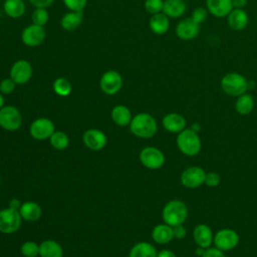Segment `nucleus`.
I'll list each match as a JSON object with an SVG mask.
<instances>
[{"instance_id": "obj_1", "label": "nucleus", "mask_w": 257, "mask_h": 257, "mask_svg": "<svg viewBox=\"0 0 257 257\" xmlns=\"http://www.w3.org/2000/svg\"><path fill=\"white\" fill-rule=\"evenodd\" d=\"M176 144L180 152L188 157L198 155L202 148V142L198 133L191 127H186L178 134Z\"/></svg>"}, {"instance_id": "obj_2", "label": "nucleus", "mask_w": 257, "mask_h": 257, "mask_svg": "<svg viewBox=\"0 0 257 257\" xmlns=\"http://www.w3.org/2000/svg\"><path fill=\"white\" fill-rule=\"evenodd\" d=\"M131 132L142 139H149L155 136L158 131V124L154 116L147 112L136 114L130 123Z\"/></svg>"}, {"instance_id": "obj_3", "label": "nucleus", "mask_w": 257, "mask_h": 257, "mask_svg": "<svg viewBox=\"0 0 257 257\" xmlns=\"http://www.w3.org/2000/svg\"><path fill=\"white\" fill-rule=\"evenodd\" d=\"M188 217V208L181 200L169 201L163 208L162 218L164 222L172 227L184 224Z\"/></svg>"}, {"instance_id": "obj_4", "label": "nucleus", "mask_w": 257, "mask_h": 257, "mask_svg": "<svg viewBox=\"0 0 257 257\" xmlns=\"http://www.w3.org/2000/svg\"><path fill=\"white\" fill-rule=\"evenodd\" d=\"M220 86L227 95L238 97L247 91L249 83L242 74L238 72H228L221 78Z\"/></svg>"}, {"instance_id": "obj_5", "label": "nucleus", "mask_w": 257, "mask_h": 257, "mask_svg": "<svg viewBox=\"0 0 257 257\" xmlns=\"http://www.w3.org/2000/svg\"><path fill=\"white\" fill-rule=\"evenodd\" d=\"M213 244L223 252L233 250L239 244V235L235 230L230 228L220 229L214 234Z\"/></svg>"}, {"instance_id": "obj_6", "label": "nucleus", "mask_w": 257, "mask_h": 257, "mask_svg": "<svg viewBox=\"0 0 257 257\" xmlns=\"http://www.w3.org/2000/svg\"><path fill=\"white\" fill-rule=\"evenodd\" d=\"M22 218L19 210L6 208L0 210V232L11 234L16 232L21 226Z\"/></svg>"}, {"instance_id": "obj_7", "label": "nucleus", "mask_w": 257, "mask_h": 257, "mask_svg": "<svg viewBox=\"0 0 257 257\" xmlns=\"http://www.w3.org/2000/svg\"><path fill=\"white\" fill-rule=\"evenodd\" d=\"M206 172L203 168L192 166L185 169L180 177L181 183L188 189H196L205 184Z\"/></svg>"}, {"instance_id": "obj_8", "label": "nucleus", "mask_w": 257, "mask_h": 257, "mask_svg": "<svg viewBox=\"0 0 257 257\" xmlns=\"http://www.w3.org/2000/svg\"><path fill=\"white\" fill-rule=\"evenodd\" d=\"M22 117L20 111L12 105L0 108V126L6 131H16L20 127Z\"/></svg>"}, {"instance_id": "obj_9", "label": "nucleus", "mask_w": 257, "mask_h": 257, "mask_svg": "<svg viewBox=\"0 0 257 257\" xmlns=\"http://www.w3.org/2000/svg\"><path fill=\"white\" fill-rule=\"evenodd\" d=\"M140 161L146 168L157 170L165 164V156L158 148L146 147L140 153Z\"/></svg>"}, {"instance_id": "obj_10", "label": "nucleus", "mask_w": 257, "mask_h": 257, "mask_svg": "<svg viewBox=\"0 0 257 257\" xmlns=\"http://www.w3.org/2000/svg\"><path fill=\"white\" fill-rule=\"evenodd\" d=\"M30 135L35 140H45L49 139L55 132L54 124L52 120L46 117L36 118L30 125Z\"/></svg>"}, {"instance_id": "obj_11", "label": "nucleus", "mask_w": 257, "mask_h": 257, "mask_svg": "<svg viewBox=\"0 0 257 257\" xmlns=\"http://www.w3.org/2000/svg\"><path fill=\"white\" fill-rule=\"evenodd\" d=\"M99 85L101 90L106 94L116 93L122 85V78L120 74L114 70H108L100 77Z\"/></svg>"}, {"instance_id": "obj_12", "label": "nucleus", "mask_w": 257, "mask_h": 257, "mask_svg": "<svg viewBox=\"0 0 257 257\" xmlns=\"http://www.w3.org/2000/svg\"><path fill=\"white\" fill-rule=\"evenodd\" d=\"M200 32V24L191 17L182 19L176 27V35L182 40H192L198 36Z\"/></svg>"}, {"instance_id": "obj_13", "label": "nucleus", "mask_w": 257, "mask_h": 257, "mask_svg": "<svg viewBox=\"0 0 257 257\" xmlns=\"http://www.w3.org/2000/svg\"><path fill=\"white\" fill-rule=\"evenodd\" d=\"M32 75V67L30 63L24 59L16 61L10 69V78L17 84L26 83Z\"/></svg>"}, {"instance_id": "obj_14", "label": "nucleus", "mask_w": 257, "mask_h": 257, "mask_svg": "<svg viewBox=\"0 0 257 257\" xmlns=\"http://www.w3.org/2000/svg\"><path fill=\"white\" fill-rule=\"evenodd\" d=\"M82 140L84 145L92 151H99L106 145V136L103 132L97 128L87 130L83 134Z\"/></svg>"}, {"instance_id": "obj_15", "label": "nucleus", "mask_w": 257, "mask_h": 257, "mask_svg": "<svg viewBox=\"0 0 257 257\" xmlns=\"http://www.w3.org/2000/svg\"><path fill=\"white\" fill-rule=\"evenodd\" d=\"M193 238L199 247L207 249L213 244L214 234L207 224H198L193 230Z\"/></svg>"}, {"instance_id": "obj_16", "label": "nucleus", "mask_w": 257, "mask_h": 257, "mask_svg": "<svg viewBox=\"0 0 257 257\" xmlns=\"http://www.w3.org/2000/svg\"><path fill=\"white\" fill-rule=\"evenodd\" d=\"M45 31L42 26L35 24L27 26L22 32V41L28 46H37L44 40Z\"/></svg>"}, {"instance_id": "obj_17", "label": "nucleus", "mask_w": 257, "mask_h": 257, "mask_svg": "<svg viewBox=\"0 0 257 257\" xmlns=\"http://www.w3.org/2000/svg\"><path fill=\"white\" fill-rule=\"evenodd\" d=\"M162 124L166 131L173 134H179L184 128H186L187 121L182 114L177 112H171L163 117Z\"/></svg>"}, {"instance_id": "obj_18", "label": "nucleus", "mask_w": 257, "mask_h": 257, "mask_svg": "<svg viewBox=\"0 0 257 257\" xmlns=\"http://www.w3.org/2000/svg\"><path fill=\"white\" fill-rule=\"evenodd\" d=\"M206 8L215 17H227L233 9L232 0H206Z\"/></svg>"}, {"instance_id": "obj_19", "label": "nucleus", "mask_w": 257, "mask_h": 257, "mask_svg": "<svg viewBox=\"0 0 257 257\" xmlns=\"http://www.w3.org/2000/svg\"><path fill=\"white\" fill-rule=\"evenodd\" d=\"M227 21L231 29L239 31L247 27L249 23V17L244 9L233 8L227 16Z\"/></svg>"}, {"instance_id": "obj_20", "label": "nucleus", "mask_w": 257, "mask_h": 257, "mask_svg": "<svg viewBox=\"0 0 257 257\" xmlns=\"http://www.w3.org/2000/svg\"><path fill=\"white\" fill-rule=\"evenodd\" d=\"M19 213L23 220L28 222H35L39 220V218L41 217L42 211H41V207L36 202L28 201L21 204Z\"/></svg>"}, {"instance_id": "obj_21", "label": "nucleus", "mask_w": 257, "mask_h": 257, "mask_svg": "<svg viewBox=\"0 0 257 257\" xmlns=\"http://www.w3.org/2000/svg\"><path fill=\"white\" fill-rule=\"evenodd\" d=\"M152 238L158 244H167L174 239L173 227L164 223L154 227L152 231Z\"/></svg>"}, {"instance_id": "obj_22", "label": "nucleus", "mask_w": 257, "mask_h": 257, "mask_svg": "<svg viewBox=\"0 0 257 257\" xmlns=\"http://www.w3.org/2000/svg\"><path fill=\"white\" fill-rule=\"evenodd\" d=\"M187 9L185 0H165L163 12L168 17L179 18L184 15Z\"/></svg>"}, {"instance_id": "obj_23", "label": "nucleus", "mask_w": 257, "mask_h": 257, "mask_svg": "<svg viewBox=\"0 0 257 257\" xmlns=\"http://www.w3.org/2000/svg\"><path fill=\"white\" fill-rule=\"evenodd\" d=\"M151 30L158 35L165 34L170 27L169 17L164 13H157L154 14L149 22Z\"/></svg>"}, {"instance_id": "obj_24", "label": "nucleus", "mask_w": 257, "mask_h": 257, "mask_svg": "<svg viewBox=\"0 0 257 257\" xmlns=\"http://www.w3.org/2000/svg\"><path fill=\"white\" fill-rule=\"evenodd\" d=\"M40 257H62V247L53 240H45L39 245Z\"/></svg>"}, {"instance_id": "obj_25", "label": "nucleus", "mask_w": 257, "mask_h": 257, "mask_svg": "<svg viewBox=\"0 0 257 257\" xmlns=\"http://www.w3.org/2000/svg\"><path fill=\"white\" fill-rule=\"evenodd\" d=\"M157 255L158 252L153 244L139 242L132 247L128 257H157Z\"/></svg>"}, {"instance_id": "obj_26", "label": "nucleus", "mask_w": 257, "mask_h": 257, "mask_svg": "<svg viewBox=\"0 0 257 257\" xmlns=\"http://www.w3.org/2000/svg\"><path fill=\"white\" fill-rule=\"evenodd\" d=\"M111 118L117 125L125 126L131 123L132 113H131V110L126 106L119 104L112 108Z\"/></svg>"}, {"instance_id": "obj_27", "label": "nucleus", "mask_w": 257, "mask_h": 257, "mask_svg": "<svg viewBox=\"0 0 257 257\" xmlns=\"http://www.w3.org/2000/svg\"><path fill=\"white\" fill-rule=\"evenodd\" d=\"M254 98L250 93H243L239 95L235 102L236 111L241 115L249 114L254 108Z\"/></svg>"}, {"instance_id": "obj_28", "label": "nucleus", "mask_w": 257, "mask_h": 257, "mask_svg": "<svg viewBox=\"0 0 257 257\" xmlns=\"http://www.w3.org/2000/svg\"><path fill=\"white\" fill-rule=\"evenodd\" d=\"M82 12L81 11H71L66 13L61 18V27L67 31H72L76 29L82 22Z\"/></svg>"}, {"instance_id": "obj_29", "label": "nucleus", "mask_w": 257, "mask_h": 257, "mask_svg": "<svg viewBox=\"0 0 257 257\" xmlns=\"http://www.w3.org/2000/svg\"><path fill=\"white\" fill-rule=\"evenodd\" d=\"M3 8L8 16L18 18L23 15L25 11V4L22 0H5Z\"/></svg>"}, {"instance_id": "obj_30", "label": "nucleus", "mask_w": 257, "mask_h": 257, "mask_svg": "<svg viewBox=\"0 0 257 257\" xmlns=\"http://www.w3.org/2000/svg\"><path fill=\"white\" fill-rule=\"evenodd\" d=\"M50 145L56 149V150H64L68 147L69 144V139L68 136L60 131L54 132L52 136L49 138Z\"/></svg>"}, {"instance_id": "obj_31", "label": "nucleus", "mask_w": 257, "mask_h": 257, "mask_svg": "<svg viewBox=\"0 0 257 257\" xmlns=\"http://www.w3.org/2000/svg\"><path fill=\"white\" fill-rule=\"evenodd\" d=\"M53 90L60 96H67L71 92V84L65 77H58L53 82Z\"/></svg>"}, {"instance_id": "obj_32", "label": "nucleus", "mask_w": 257, "mask_h": 257, "mask_svg": "<svg viewBox=\"0 0 257 257\" xmlns=\"http://www.w3.org/2000/svg\"><path fill=\"white\" fill-rule=\"evenodd\" d=\"M20 251L24 257H36L39 255V245L33 241H26L21 245Z\"/></svg>"}, {"instance_id": "obj_33", "label": "nucleus", "mask_w": 257, "mask_h": 257, "mask_svg": "<svg viewBox=\"0 0 257 257\" xmlns=\"http://www.w3.org/2000/svg\"><path fill=\"white\" fill-rule=\"evenodd\" d=\"M33 24L43 26L48 21V13L44 8H36L32 14Z\"/></svg>"}, {"instance_id": "obj_34", "label": "nucleus", "mask_w": 257, "mask_h": 257, "mask_svg": "<svg viewBox=\"0 0 257 257\" xmlns=\"http://www.w3.org/2000/svg\"><path fill=\"white\" fill-rule=\"evenodd\" d=\"M164 1L163 0H146L145 2V9L147 12L151 14L161 13L163 11Z\"/></svg>"}, {"instance_id": "obj_35", "label": "nucleus", "mask_w": 257, "mask_h": 257, "mask_svg": "<svg viewBox=\"0 0 257 257\" xmlns=\"http://www.w3.org/2000/svg\"><path fill=\"white\" fill-rule=\"evenodd\" d=\"M208 13L209 11L207 10V8H203V7H196L191 15V18L196 21L198 24H202L203 22H205L208 18Z\"/></svg>"}, {"instance_id": "obj_36", "label": "nucleus", "mask_w": 257, "mask_h": 257, "mask_svg": "<svg viewBox=\"0 0 257 257\" xmlns=\"http://www.w3.org/2000/svg\"><path fill=\"white\" fill-rule=\"evenodd\" d=\"M221 183V177L216 172L206 173L205 177V185L208 187H217Z\"/></svg>"}, {"instance_id": "obj_37", "label": "nucleus", "mask_w": 257, "mask_h": 257, "mask_svg": "<svg viewBox=\"0 0 257 257\" xmlns=\"http://www.w3.org/2000/svg\"><path fill=\"white\" fill-rule=\"evenodd\" d=\"M63 2L71 11H82L86 4V0H63Z\"/></svg>"}, {"instance_id": "obj_38", "label": "nucleus", "mask_w": 257, "mask_h": 257, "mask_svg": "<svg viewBox=\"0 0 257 257\" xmlns=\"http://www.w3.org/2000/svg\"><path fill=\"white\" fill-rule=\"evenodd\" d=\"M15 82L12 78H5L0 82V91L4 94L10 93L15 88Z\"/></svg>"}, {"instance_id": "obj_39", "label": "nucleus", "mask_w": 257, "mask_h": 257, "mask_svg": "<svg viewBox=\"0 0 257 257\" xmlns=\"http://www.w3.org/2000/svg\"><path fill=\"white\" fill-rule=\"evenodd\" d=\"M201 257H226V255L225 252L219 250L216 247H209L205 249V252Z\"/></svg>"}, {"instance_id": "obj_40", "label": "nucleus", "mask_w": 257, "mask_h": 257, "mask_svg": "<svg viewBox=\"0 0 257 257\" xmlns=\"http://www.w3.org/2000/svg\"><path fill=\"white\" fill-rule=\"evenodd\" d=\"M173 233H174V238L176 239H183L185 238L186 234H187V231H186V228L184 226V224H181V225H177L175 227H173Z\"/></svg>"}, {"instance_id": "obj_41", "label": "nucleus", "mask_w": 257, "mask_h": 257, "mask_svg": "<svg viewBox=\"0 0 257 257\" xmlns=\"http://www.w3.org/2000/svg\"><path fill=\"white\" fill-rule=\"evenodd\" d=\"M37 8H46L48 7L53 0H29Z\"/></svg>"}, {"instance_id": "obj_42", "label": "nucleus", "mask_w": 257, "mask_h": 257, "mask_svg": "<svg viewBox=\"0 0 257 257\" xmlns=\"http://www.w3.org/2000/svg\"><path fill=\"white\" fill-rule=\"evenodd\" d=\"M248 3V0H232L233 8L237 9H243Z\"/></svg>"}, {"instance_id": "obj_43", "label": "nucleus", "mask_w": 257, "mask_h": 257, "mask_svg": "<svg viewBox=\"0 0 257 257\" xmlns=\"http://www.w3.org/2000/svg\"><path fill=\"white\" fill-rule=\"evenodd\" d=\"M157 257H177L176 254L169 249H163L160 252H158Z\"/></svg>"}, {"instance_id": "obj_44", "label": "nucleus", "mask_w": 257, "mask_h": 257, "mask_svg": "<svg viewBox=\"0 0 257 257\" xmlns=\"http://www.w3.org/2000/svg\"><path fill=\"white\" fill-rule=\"evenodd\" d=\"M9 207L12 209H15V210H19L21 207V203L17 199H12L9 201Z\"/></svg>"}, {"instance_id": "obj_45", "label": "nucleus", "mask_w": 257, "mask_h": 257, "mask_svg": "<svg viewBox=\"0 0 257 257\" xmlns=\"http://www.w3.org/2000/svg\"><path fill=\"white\" fill-rule=\"evenodd\" d=\"M204 252H205V249H204V248H202V247H199V246H198V248H197V250H196L197 255L201 257V256L204 254Z\"/></svg>"}, {"instance_id": "obj_46", "label": "nucleus", "mask_w": 257, "mask_h": 257, "mask_svg": "<svg viewBox=\"0 0 257 257\" xmlns=\"http://www.w3.org/2000/svg\"><path fill=\"white\" fill-rule=\"evenodd\" d=\"M191 128H193L195 132H197V133H198V132H199V130H200V126L198 125V123H194V124L192 125V127H191Z\"/></svg>"}, {"instance_id": "obj_47", "label": "nucleus", "mask_w": 257, "mask_h": 257, "mask_svg": "<svg viewBox=\"0 0 257 257\" xmlns=\"http://www.w3.org/2000/svg\"><path fill=\"white\" fill-rule=\"evenodd\" d=\"M4 106V97L3 95L0 93V108Z\"/></svg>"}, {"instance_id": "obj_48", "label": "nucleus", "mask_w": 257, "mask_h": 257, "mask_svg": "<svg viewBox=\"0 0 257 257\" xmlns=\"http://www.w3.org/2000/svg\"><path fill=\"white\" fill-rule=\"evenodd\" d=\"M0 184H1V177H0Z\"/></svg>"}]
</instances>
